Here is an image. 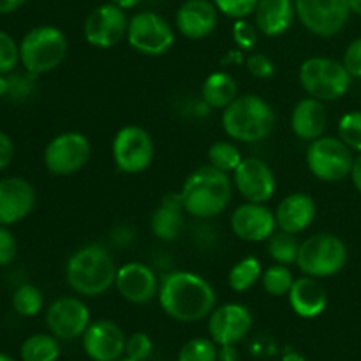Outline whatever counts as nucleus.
Instances as JSON below:
<instances>
[{"instance_id": "f257e3e1", "label": "nucleus", "mask_w": 361, "mask_h": 361, "mask_svg": "<svg viewBox=\"0 0 361 361\" xmlns=\"http://www.w3.org/2000/svg\"><path fill=\"white\" fill-rule=\"evenodd\" d=\"M157 300L166 316L187 324L208 319L217 307V295L210 282L189 270L162 275Z\"/></svg>"}, {"instance_id": "f03ea898", "label": "nucleus", "mask_w": 361, "mask_h": 361, "mask_svg": "<svg viewBox=\"0 0 361 361\" xmlns=\"http://www.w3.org/2000/svg\"><path fill=\"white\" fill-rule=\"evenodd\" d=\"M116 271L111 252L104 245L88 243L69 256L66 263V282L78 296L95 298L115 288Z\"/></svg>"}, {"instance_id": "7ed1b4c3", "label": "nucleus", "mask_w": 361, "mask_h": 361, "mask_svg": "<svg viewBox=\"0 0 361 361\" xmlns=\"http://www.w3.org/2000/svg\"><path fill=\"white\" fill-rule=\"evenodd\" d=\"M233 178L228 173L207 164L187 176L180 196L187 215L197 221H208L228 208L233 197Z\"/></svg>"}, {"instance_id": "20e7f679", "label": "nucleus", "mask_w": 361, "mask_h": 361, "mask_svg": "<svg viewBox=\"0 0 361 361\" xmlns=\"http://www.w3.org/2000/svg\"><path fill=\"white\" fill-rule=\"evenodd\" d=\"M221 123L233 141L259 143L274 130L275 111L261 95L243 94L222 109Z\"/></svg>"}, {"instance_id": "39448f33", "label": "nucleus", "mask_w": 361, "mask_h": 361, "mask_svg": "<svg viewBox=\"0 0 361 361\" xmlns=\"http://www.w3.org/2000/svg\"><path fill=\"white\" fill-rule=\"evenodd\" d=\"M69 53L66 34L55 25L30 28L20 42V63L25 71L42 76L62 66Z\"/></svg>"}, {"instance_id": "423d86ee", "label": "nucleus", "mask_w": 361, "mask_h": 361, "mask_svg": "<svg viewBox=\"0 0 361 361\" xmlns=\"http://www.w3.org/2000/svg\"><path fill=\"white\" fill-rule=\"evenodd\" d=\"M298 80L309 97L321 102H334L349 92L353 78L344 63L328 56H310L300 66Z\"/></svg>"}, {"instance_id": "0eeeda50", "label": "nucleus", "mask_w": 361, "mask_h": 361, "mask_svg": "<svg viewBox=\"0 0 361 361\" xmlns=\"http://www.w3.org/2000/svg\"><path fill=\"white\" fill-rule=\"evenodd\" d=\"M348 263V247L334 233H317L300 242L296 267L302 275L328 279L341 274Z\"/></svg>"}, {"instance_id": "6e6552de", "label": "nucleus", "mask_w": 361, "mask_h": 361, "mask_svg": "<svg viewBox=\"0 0 361 361\" xmlns=\"http://www.w3.org/2000/svg\"><path fill=\"white\" fill-rule=\"evenodd\" d=\"M305 162L317 180L337 183L351 176L355 155L338 136H321L307 147Z\"/></svg>"}, {"instance_id": "1a4fd4ad", "label": "nucleus", "mask_w": 361, "mask_h": 361, "mask_svg": "<svg viewBox=\"0 0 361 361\" xmlns=\"http://www.w3.org/2000/svg\"><path fill=\"white\" fill-rule=\"evenodd\" d=\"M175 28L155 11H140L129 18L127 44L145 56H162L175 44Z\"/></svg>"}, {"instance_id": "9d476101", "label": "nucleus", "mask_w": 361, "mask_h": 361, "mask_svg": "<svg viewBox=\"0 0 361 361\" xmlns=\"http://www.w3.org/2000/svg\"><path fill=\"white\" fill-rule=\"evenodd\" d=\"M92 143L83 133L66 130L48 141L42 152V162L53 176H71L88 164Z\"/></svg>"}, {"instance_id": "9b49d317", "label": "nucleus", "mask_w": 361, "mask_h": 361, "mask_svg": "<svg viewBox=\"0 0 361 361\" xmlns=\"http://www.w3.org/2000/svg\"><path fill=\"white\" fill-rule=\"evenodd\" d=\"M111 155L118 171L126 175H141L154 164V137L140 126H123L113 137Z\"/></svg>"}, {"instance_id": "f8f14e48", "label": "nucleus", "mask_w": 361, "mask_h": 361, "mask_svg": "<svg viewBox=\"0 0 361 361\" xmlns=\"http://www.w3.org/2000/svg\"><path fill=\"white\" fill-rule=\"evenodd\" d=\"M295 9L302 27L323 39L341 34L351 18L349 0H295Z\"/></svg>"}, {"instance_id": "ddd939ff", "label": "nucleus", "mask_w": 361, "mask_h": 361, "mask_svg": "<svg viewBox=\"0 0 361 361\" xmlns=\"http://www.w3.org/2000/svg\"><path fill=\"white\" fill-rule=\"evenodd\" d=\"M129 16L113 2L101 4L88 13L83 23V37L97 49L115 48L127 37Z\"/></svg>"}, {"instance_id": "4468645a", "label": "nucleus", "mask_w": 361, "mask_h": 361, "mask_svg": "<svg viewBox=\"0 0 361 361\" xmlns=\"http://www.w3.org/2000/svg\"><path fill=\"white\" fill-rule=\"evenodd\" d=\"M46 326L59 341H74L83 337L92 323L87 303L78 296H60L49 303L44 314Z\"/></svg>"}, {"instance_id": "2eb2a0df", "label": "nucleus", "mask_w": 361, "mask_h": 361, "mask_svg": "<svg viewBox=\"0 0 361 361\" xmlns=\"http://www.w3.org/2000/svg\"><path fill=\"white\" fill-rule=\"evenodd\" d=\"M231 175L235 189L250 203H268L277 192L274 169L259 157H243Z\"/></svg>"}, {"instance_id": "dca6fc26", "label": "nucleus", "mask_w": 361, "mask_h": 361, "mask_svg": "<svg viewBox=\"0 0 361 361\" xmlns=\"http://www.w3.org/2000/svg\"><path fill=\"white\" fill-rule=\"evenodd\" d=\"M252 312L243 303L229 302L215 307L208 316V334L217 345H236L250 334Z\"/></svg>"}, {"instance_id": "f3484780", "label": "nucleus", "mask_w": 361, "mask_h": 361, "mask_svg": "<svg viewBox=\"0 0 361 361\" xmlns=\"http://www.w3.org/2000/svg\"><path fill=\"white\" fill-rule=\"evenodd\" d=\"M159 286L161 279L157 277L154 268L140 261H129L118 267L116 271L115 289L126 302L133 305H147L154 302L159 295Z\"/></svg>"}, {"instance_id": "a211bd4d", "label": "nucleus", "mask_w": 361, "mask_h": 361, "mask_svg": "<svg viewBox=\"0 0 361 361\" xmlns=\"http://www.w3.org/2000/svg\"><path fill=\"white\" fill-rule=\"evenodd\" d=\"M233 235L242 242L259 243L267 242L277 231L275 212L267 207V203H245L238 204L229 219Z\"/></svg>"}, {"instance_id": "6ab92c4d", "label": "nucleus", "mask_w": 361, "mask_h": 361, "mask_svg": "<svg viewBox=\"0 0 361 361\" xmlns=\"http://www.w3.org/2000/svg\"><path fill=\"white\" fill-rule=\"evenodd\" d=\"M127 337L122 328L109 319L92 321L81 337L85 355L92 361H116L126 355Z\"/></svg>"}, {"instance_id": "aec40b11", "label": "nucleus", "mask_w": 361, "mask_h": 361, "mask_svg": "<svg viewBox=\"0 0 361 361\" xmlns=\"http://www.w3.org/2000/svg\"><path fill=\"white\" fill-rule=\"evenodd\" d=\"M37 194L34 185L21 176L0 180V226H14L34 212Z\"/></svg>"}, {"instance_id": "412c9836", "label": "nucleus", "mask_w": 361, "mask_h": 361, "mask_svg": "<svg viewBox=\"0 0 361 361\" xmlns=\"http://www.w3.org/2000/svg\"><path fill=\"white\" fill-rule=\"evenodd\" d=\"M219 14L214 0H185L176 9L175 27L189 41H203L217 28Z\"/></svg>"}, {"instance_id": "4be33fe9", "label": "nucleus", "mask_w": 361, "mask_h": 361, "mask_svg": "<svg viewBox=\"0 0 361 361\" xmlns=\"http://www.w3.org/2000/svg\"><path fill=\"white\" fill-rule=\"evenodd\" d=\"M316 201L305 192H293L282 197L275 208L277 229L291 235H300L312 226L316 219Z\"/></svg>"}, {"instance_id": "5701e85b", "label": "nucleus", "mask_w": 361, "mask_h": 361, "mask_svg": "<svg viewBox=\"0 0 361 361\" xmlns=\"http://www.w3.org/2000/svg\"><path fill=\"white\" fill-rule=\"evenodd\" d=\"M288 302L296 316L303 319H314L326 310L328 293L319 279L302 275L293 282L288 293Z\"/></svg>"}, {"instance_id": "b1692460", "label": "nucleus", "mask_w": 361, "mask_h": 361, "mask_svg": "<svg viewBox=\"0 0 361 361\" xmlns=\"http://www.w3.org/2000/svg\"><path fill=\"white\" fill-rule=\"evenodd\" d=\"M289 123H291L293 134L298 140L307 141V143H312L317 137L324 136L328 123L324 102L309 97V95L300 99L295 104V108H293Z\"/></svg>"}, {"instance_id": "393cba45", "label": "nucleus", "mask_w": 361, "mask_h": 361, "mask_svg": "<svg viewBox=\"0 0 361 361\" xmlns=\"http://www.w3.org/2000/svg\"><path fill=\"white\" fill-rule=\"evenodd\" d=\"M185 208L180 192L166 194L150 217V229L161 242H175L185 228Z\"/></svg>"}, {"instance_id": "a878e982", "label": "nucleus", "mask_w": 361, "mask_h": 361, "mask_svg": "<svg viewBox=\"0 0 361 361\" xmlns=\"http://www.w3.org/2000/svg\"><path fill=\"white\" fill-rule=\"evenodd\" d=\"M252 16L259 34L281 37L295 23V0H257Z\"/></svg>"}, {"instance_id": "bb28decb", "label": "nucleus", "mask_w": 361, "mask_h": 361, "mask_svg": "<svg viewBox=\"0 0 361 361\" xmlns=\"http://www.w3.org/2000/svg\"><path fill=\"white\" fill-rule=\"evenodd\" d=\"M240 95L238 83L226 71H215L208 74L201 87V101L210 109H226Z\"/></svg>"}, {"instance_id": "cd10ccee", "label": "nucleus", "mask_w": 361, "mask_h": 361, "mask_svg": "<svg viewBox=\"0 0 361 361\" xmlns=\"http://www.w3.org/2000/svg\"><path fill=\"white\" fill-rule=\"evenodd\" d=\"M263 275V264L256 256H247L243 259L236 261L228 274V284L231 291L247 293L261 282Z\"/></svg>"}, {"instance_id": "c85d7f7f", "label": "nucleus", "mask_w": 361, "mask_h": 361, "mask_svg": "<svg viewBox=\"0 0 361 361\" xmlns=\"http://www.w3.org/2000/svg\"><path fill=\"white\" fill-rule=\"evenodd\" d=\"M21 361H56L60 358V342L51 334H35L25 338L20 348Z\"/></svg>"}, {"instance_id": "c756f323", "label": "nucleus", "mask_w": 361, "mask_h": 361, "mask_svg": "<svg viewBox=\"0 0 361 361\" xmlns=\"http://www.w3.org/2000/svg\"><path fill=\"white\" fill-rule=\"evenodd\" d=\"M268 242V256L271 257L274 263L279 264H296V259H298V250H300V242L296 240V235H291V233H286L277 229Z\"/></svg>"}, {"instance_id": "7c9ffc66", "label": "nucleus", "mask_w": 361, "mask_h": 361, "mask_svg": "<svg viewBox=\"0 0 361 361\" xmlns=\"http://www.w3.org/2000/svg\"><path fill=\"white\" fill-rule=\"evenodd\" d=\"M295 279L296 277L293 275L291 268L288 264L274 263L267 270H263L261 284H263V289L268 295L275 296V298H281V296H288Z\"/></svg>"}, {"instance_id": "2f4dec72", "label": "nucleus", "mask_w": 361, "mask_h": 361, "mask_svg": "<svg viewBox=\"0 0 361 361\" xmlns=\"http://www.w3.org/2000/svg\"><path fill=\"white\" fill-rule=\"evenodd\" d=\"M13 309L21 317H35L44 307V296L34 284H21L13 293Z\"/></svg>"}, {"instance_id": "473e14b6", "label": "nucleus", "mask_w": 361, "mask_h": 361, "mask_svg": "<svg viewBox=\"0 0 361 361\" xmlns=\"http://www.w3.org/2000/svg\"><path fill=\"white\" fill-rule=\"evenodd\" d=\"M208 164L214 168L221 169L224 173H233L243 161L242 152L231 141H215L210 148H208Z\"/></svg>"}, {"instance_id": "72a5a7b5", "label": "nucleus", "mask_w": 361, "mask_h": 361, "mask_svg": "<svg viewBox=\"0 0 361 361\" xmlns=\"http://www.w3.org/2000/svg\"><path fill=\"white\" fill-rule=\"evenodd\" d=\"M178 361H219V345L207 337L190 338L178 351Z\"/></svg>"}, {"instance_id": "f704fd0d", "label": "nucleus", "mask_w": 361, "mask_h": 361, "mask_svg": "<svg viewBox=\"0 0 361 361\" xmlns=\"http://www.w3.org/2000/svg\"><path fill=\"white\" fill-rule=\"evenodd\" d=\"M7 81H9V90H7V97L14 102H25L32 99L37 92V76L28 71L25 73H11L7 74Z\"/></svg>"}, {"instance_id": "c9c22d12", "label": "nucleus", "mask_w": 361, "mask_h": 361, "mask_svg": "<svg viewBox=\"0 0 361 361\" xmlns=\"http://www.w3.org/2000/svg\"><path fill=\"white\" fill-rule=\"evenodd\" d=\"M338 137L351 148L361 154V109L349 111L341 116L337 126Z\"/></svg>"}, {"instance_id": "e433bc0d", "label": "nucleus", "mask_w": 361, "mask_h": 361, "mask_svg": "<svg viewBox=\"0 0 361 361\" xmlns=\"http://www.w3.org/2000/svg\"><path fill=\"white\" fill-rule=\"evenodd\" d=\"M233 41H235L236 48L240 51H254L257 44V37H259V30L254 25V21H249L247 18L242 20H235L231 28Z\"/></svg>"}, {"instance_id": "4c0bfd02", "label": "nucleus", "mask_w": 361, "mask_h": 361, "mask_svg": "<svg viewBox=\"0 0 361 361\" xmlns=\"http://www.w3.org/2000/svg\"><path fill=\"white\" fill-rule=\"evenodd\" d=\"M20 63V44L7 32L0 30V73L11 74Z\"/></svg>"}, {"instance_id": "58836bf2", "label": "nucleus", "mask_w": 361, "mask_h": 361, "mask_svg": "<svg viewBox=\"0 0 361 361\" xmlns=\"http://www.w3.org/2000/svg\"><path fill=\"white\" fill-rule=\"evenodd\" d=\"M152 351H154V341L150 338V335L136 331L130 337H127L126 355L123 356L134 361H147L150 358Z\"/></svg>"}, {"instance_id": "ea45409f", "label": "nucleus", "mask_w": 361, "mask_h": 361, "mask_svg": "<svg viewBox=\"0 0 361 361\" xmlns=\"http://www.w3.org/2000/svg\"><path fill=\"white\" fill-rule=\"evenodd\" d=\"M219 13L224 14L231 20H242V18L252 16L257 6V0H214Z\"/></svg>"}, {"instance_id": "a19ab883", "label": "nucleus", "mask_w": 361, "mask_h": 361, "mask_svg": "<svg viewBox=\"0 0 361 361\" xmlns=\"http://www.w3.org/2000/svg\"><path fill=\"white\" fill-rule=\"evenodd\" d=\"M245 67L250 76L257 78V80H270L275 74V63L264 53L250 51L245 56Z\"/></svg>"}, {"instance_id": "79ce46f5", "label": "nucleus", "mask_w": 361, "mask_h": 361, "mask_svg": "<svg viewBox=\"0 0 361 361\" xmlns=\"http://www.w3.org/2000/svg\"><path fill=\"white\" fill-rule=\"evenodd\" d=\"M342 63L353 80H361V37L349 42L342 56Z\"/></svg>"}, {"instance_id": "37998d69", "label": "nucleus", "mask_w": 361, "mask_h": 361, "mask_svg": "<svg viewBox=\"0 0 361 361\" xmlns=\"http://www.w3.org/2000/svg\"><path fill=\"white\" fill-rule=\"evenodd\" d=\"M18 242L9 226H0V267H7L16 259Z\"/></svg>"}, {"instance_id": "c03bdc74", "label": "nucleus", "mask_w": 361, "mask_h": 361, "mask_svg": "<svg viewBox=\"0 0 361 361\" xmlns=\"http://www.w3.org/2000/svg\"><path fill=\"white\" fill-rule=\"evenodd\" d=\"M14 159V143L4 130H0V171L9 168Z\"/></svg>"}, {"instance_id": "a18cd8bd", "label": "nucleus", "mask_w": 361, "mask_h": 361, "mask_svg": "<svg viewBox=\"0 0 361 361\" xmlns=\"http://www.w3.org/2000/svg\"><path fill=\"white\" fill-rule=\"evenodd\" d=\"M109 238H111L113 245H116V247L126 245L127 247L130 242H133L134 233H133V229L129 228V226H120V228L113 229V233H111V236H109Z\"/></svg>"}, {"instance_id": "49530a36", "label": "nucleus", "mask_w": 361, "mask_h": 361, "mask_svg": "<svg viewBox=\"0 0 361 361\" xmlns=\"http://www.w3.org/2000/svg\"><path fill=\"white\" fill-rule=\"evenodd\" d=\"M351 182H353V185H355V189L361 194V154L356 155L355 162H353Z\"/></svg>"}, {"instance_id": "de8ad7c7", "label": "nucleus", "mask_w": 361, "mask_h": 361, "mask_svg": "<svg viewBox=\"0 0 361 361\" xmlns=\"http://www.w3.org/2000/svg\"><path fill=\"white\" fill-rule=\"evenodd\" d=\"M27 0H0V14H13L25 6Z\"/></svg>"}, {"instance_id": "09e8293b", "label": "nucleus", "mask_w": 361, "mask_h": 361, "mask_svg": "<svg viewBox=\"0 0 361 361\" xmlns=\"http://www.w3.org/2000/svg\"><path fill=\"white\" fill-rule=\"evenodd\" d=\"M219 361H238L236 345H219Z\"/></svg>"}, {"instance_id": "8fccbe9b", "label": "nucleus", "mask_w": 361, "mask_h": 361, "mask_svg": "<svg viewBox=\"0 0 361 361\" xmlns=\"http://www.w3.org/2000/svg\"><path fill=\"white\" fill-rule=\"evenodd\" d=\"M115 6H118L120 9L123 11H130V9H136L140 4H143V0H111Z\"/></svg>"}, {"instance_id": "3c124183", "label": "nucleus", "mask_w": 361, "mask_h": 361, "mask_svg": "<svg viewBox=\"0 0 361 361\" xmlns=\"http://www.w3.org/2000/svg\"><path fill=\"white\" fill-rule=\"evenodd\" d=\"M7 90H9V81H7V74L0 73V99L7 97Z\"/></svg>"}, {"instance_id": "603ef678", "label": "nucleus", "mask_w": 361, "mask_h": 361, "mask_svg": "<svg viewBox=\"0 0 361 361\" xmlns=\"http://www.w3.org/2000/svg\"><path fill=\"white\" fill-rule=\"evenodd\" d=\"M349 9H351V14L361 16V0H349Z\"/></svg>"}, {"instance_id": "864d4df0", "label": "nucleus", "mask_w": 361, "mask_h": 361, "mask_svg": "<svg viewBox=\"0 0 361 361\" xmlns=\"http://www.w3.org/2000/svg\"><path fill=\"white\" fill-rule=\"evenodd\" d=\"M282 361H303V358L295 353V355H286L284 360H282Z\"/></svg>"}, {"instance_id": "5fc2aeb1", "label": "nucleus", "mask_w": 361, "mask_h": 361, "mask_svg": "<svg viewBox=\"0 0 361 361\" xmlns=\"http://www.w3.org/2000/svg\"><path fill=\"white\" fill-rule=\"evenodd\" d=\"M0 361H16V360H14L11 355H7V353H0Z\"/></svg>"}, {"instance_id": "6e6d98bb", "label": "nucleus", "mask_w": 361, "mask_h": 361, "mask_svg": "<svg viewBox=\"0 0 361 361\" xmlns=\"http://www.w3.org/2000/svg\"><path fill=\"white\" fill-rule=\"evenodd\" d=\"M116 361H134V360H130V358H127V356H122V358H118Z\"/></svg>"}]
</instances>
